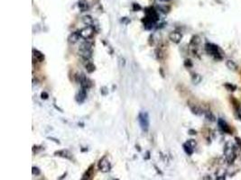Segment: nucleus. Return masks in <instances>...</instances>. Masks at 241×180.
<instances>
[{
  "instance_id": "obj_30",
  "label": "nucleus",
  "mask_w": 241,
  "mask_h": 180,
  "mask_svg": "<svg viewBox=\"0 0 241 180\" xmlns=\"http://www.w3.org/2000/svg\"><path fill=\"white\" fill-rule=\"evenodd\" d=\"M236 141H237V142L238 147H241V140H240L239 138H236Z\"/></svg>"
},
{
  "instance_id": "obj_22",
  "label": "nucleus",
  "mask_w": 241,
  "mask_h": 180,
  "mask_svg": "<svg viewBox=\"0 0 241 180\" xmlns=\"http://www.w3.org/2000/svg\"><path fill=\"white\" fill-rule=\"evenodd\" d=\"M201 81V77L200 75L194 74V75L193 76V82L194 84H198V83H200Z\"/></svg>"
},
{
  "instance_id": "obj_23",
  "label": "nucleus",
  "mask_w": 241,
  "mask_h": 180,
  "mask_svg": "<svg viewBox=\"0 0 241 180\" xmlns=\"http://www.w3.org/2000/svg\"><path fill=\"white\" fill-rule=\"evenodd\" d=\"M224 87L229 90V91H235L236 90V88H237V87L235 86V85H232V84H230V83H226V84H224Z\"/></svg>"
},
{
  "instance_id": "obj_25",
  "label": "nucleus",
  "mask_w": 241,
  "mask_h": 180,
  "mask_svg": "<svg viewBox=\"0 0 241 180\" xmlns=\"http://www.w3.org/2000/svg\"><path fill=\"white\" fill-rule=\"evenodd\" d=\"M187 143H188L189 145H191L193 148H195L196 147V145H197V143H196V141H195V140H189L188 141H187Z\"/></svg>"
},
{
  "instance_id": "obj_15",
  "label": "nucleus",
  "mask_w": 241,
  "mask_h": 180,
  "mask_svg": "<svg viewBox=\"0 0 241 180\" xmlns=\"http://www.w3.org/2000/svg\"><path fill=\"white\" fill-rule=\"evenodd\" d=\"M226 66L228 67L229 69H230L232 71H237V65L236 64V62H234L231 60H228L226 61Z\"/></svg>"
},
{
  "instance_id": "obj_18",
  "label": "nucleus",
  "mask_w": 241,
  "mask_h": 180,
  "mask_svg": "<svg viewBox=\"0 0 241 180\" xmlns=\"http://www.w3.org/2000/svg\"><path fill=\"white\" fill-rule=\"evenodd\" d=\"M82 21H83V23H84L85 24H87V25H92V23H93V18H92L91 16H90V15L84 16V17L82 18Z\"/></svg>"
},
{
  "instance_id": "obj_26",
  "label": "nucleus",
  "mask_w": 241,
  "mask_h": 180,
  "mask_svg": "<svg viewBox=\"0 0 241 180\" xmlns=\"http://www.w3.org/2000/svg\"><path fill=\"white\" fill-rule=\"evenodd\" d=\"M33 174H34V175H39V174H40V170H39V168H38L34 167V168H33Z\"/></svg>"
},
{
  "instance_id": "obj_9",
  "label": "nucleus",
  "mask_w": 241,
  "mask_h": 180,
  "mask_svg": "<svg viewBox=\"0 0 241 180\" xmlns=\"http://www.w3.org/2000/svg\"><path fill=\"white\" fill-rule=\"evenodd\" d=\"M181 34L179 32H172L169 35L170 40L174 43H179L181 40Z\"/></svg>"
},
{
  "instance_id": "obj_17",
  "label": "nucleus",
  "mask_w": 241,
  "mask_h": 180,
  "mask_svg": "<svg viewBox=\"0 0 241 180\" xmlns=\"http://www.w3.org/2000/svg\"><path fill=\"white\" fill-rule=\"evenodd\" d=\"M183 149L184 151L188 154V155H192V154L193 153V150H194V148H193L191 145H189L187 142H185L183 144Z\"/></svg>"
},
{
  "instance_id": "obj_5",
  "label": "nucleus",
  "mask_w": 241,
  "mask_h": 180,
  "mask_svg": "<svg viewBox=\"0 0 241 180\" xmlns=\"http://www.w3.org/2000/svg\"><path fill=\"white\" fill-rule=\"evenodd\" d=\"M111 168L109 161L107 160V157H103L98 162V169L102 172H109Z\"/></svg>"
},
{
  "instance_id": "obj_11",
  "label": "nucleus",
  "mask_w": 241,
  "mask_h": 180,
  "mask_svg": "<svg viewBox=\"0 0 241 180\" xmlns=\"http://www.w3.org/2000/svg\"><path fill=\"white\" fill-rule=\"evenodd\" d=\"M232 102H233V106H234V108L237 112V117L239 119H241V103H239L237 99H235L234 97L231 99Z\"/></svg>"
},
{
  "instance_id": "obj_12",
  "label": "nucleus",
  "mask_w": 241,
  "mask_h": 180,
  "mask_svg": "<svg viewBox=\"0 0 241 180\" xmlns=\"http://www.w3.org/2000/svg\"><path fill=\"white\" fill-rule=\"evenodd\" d=\"M80 38V35H79V32H74L72 34H70V36L68 37V42L70 43H76Z\"/></svg>"
},
{
  "instance_id": "obj_10",
  "label": "nucleus",
  "mask_w": 241,
  "mask_h": 180,
  "mask_svg": "<svg viewBox=\"0 0 241 180\" xmlns=\"http://www.w3.org/2000/svg\"><path fill=\"white\" fill-rule=\"evenodd\" d=\"M33 59H34V60H36L38 62H42L44 60V55L42 52H40L39 50L34 49L33 50Z\"/></svg>"
},
{
  "instance_id": "obj_16",
  "label": "nucleus",
  "mask_w": 241,
  "mask_h": 180,
  "mask_svg": "<svg viewBox=\"0 0 241 180\" xmlns=\"http://www.w3.org/2000/svg\"><path fill=\"white\" fill-rule=\"evenodd\" d=\"M78 7L79 8V10L82 12H86L89 10V6H88V3L85 2V1H79V4H78Z\"/></svg>"
},
{
  "instance_id": "obj_4",
  "label": "nucleus",
  "mask_w": 241,
  "mask_h": 180,
  "mask_svg": "<svg viewBox=\"0 0 241 180\" xmlns=\"http://www.w3.org/2000/svg\"><path fill=\"white\" fill-rule=\"evenodd\" d=\"M79 33V35L82 38H83L85 40H90L94 34V27L92 26V25H87L86 27L82 28Z\"/></svg>"
},
{
  "instance_id": "obj_1",
  "label": "nucleus",
  "mask_w": 241,
  "mask_h": 180,
  "mask_svg": "<svg viewBox=\"0 0 241 180\" xmlns=\"http://www.w3.org/2000/svg\"><path fill=\"white\" fill-rule=\"evenodd\" d=\"M205 50L207 51V53L210 56H212L215 60H221L223 59V51L220 50L219 46L213 43H207L205 45Z\"/></svg>"
},
{
  "instance_id": "obj_19",
  "label": "nucleus",
  "mask_w": 241,
  "mask_h": 180,
  "mask_svg": "<svg viewBox=\"0 0 241 180\" xmlns=\"http://www.w3.org/2000/svg\"><path fill=\"white\" fill-rule=\"evenodd\" d=\"M201 43V38L197 35L193 36L191 40V45H193V46H198L199 44Z\"/></svg>"
},
{
  "instance_id": "obj_31",
  "label": "nucleus",
  "mask_w": 241,
  "mask_h": 180,
  "mask_svg": "<svg viewBox=\"0 0 241 180\" xmlns=\"http://www.w3.org/2000/svg\"><path fill=\"white\" fill-rule=\"evenodd\" d=\"M216 180H225V176H218Z\"/></svg>"
},
{
  "instance_id": "obj_7",
  "label": "nucleus",
  "mask_w": 241,
  "mask_h": 180,
  "mask_svg": "<svg viewBox=\"0 0 241 180\" xmlns=\"http://www.w3.org/2000/svg\"><path fill=\"white\" fill-rule=\"evenodd\" d=\"M218 124H219V127L220 128V130H221L222 132H224V133H232V131H231V129H230L229 125L223 119L220 118L219 121H218Z\"/></svg>"
},
{
  "instance_id": "obj_2",
  "label": "nucleus",
  "mask_w": 241,
  "mask_h": 180,
  "mask_svg": "<svg viewBox=\"0 0 241 180\" xmlns=\"http://www.w3.org/2000/svg\"><path fill=\"white\" fill-rule=\"evenodd\" d=\"M79 53L85 60H89L92 57V42L86 40L83 43H82L79 50Z\"/></svg>"
},
{
  "instance_id": "obj_29",
  "label": "nucleus",
  "mask_w": 241,
  "mask_h": 180,
  "mask_svg": "<svg viewBox=\"0 0 241 180\" xmlns=\"http://www.w3.org/2000/svg\"><path fill=\"white\" fill-rule=\"evenodd\" d=\"M141 7H140V6L139 5H137V4H134V10H137V9H140Z\"/></svg>"
},
{
  "instance_id": "obj_24",
  "label": "nucleus",
  "mask_w": 241,
  "mask_h": 180,
  "mask_svg": "<svg viewBox=\"0 0 241 180\" xmlns=\"http://www.w3.org/2000/svg\"><path fill=\"white\" fill-rule=\"evenodd\" d=\"M205 116H206V118L209 120V121H211V122H213L214 120H215V117H214V115L211 114V112H205Z\"/></svg>"
},
{
  "instance_id": "obj_3",
  "label": "nucleus",
  "mask_w": 241,
  "mask_h": 180,
  "mask_svg": "<svg viewBox=\"0 0 241 180\" xmlns=\"http://www.w3.org/2000/svg\"><path fill=\"white\" fill-rule=\"evenodd\" d=\"M138 122L144 132H147L149 128V117L145 112H141L138 115Z\"/></svg>"
},
{
  "instance_id": "obj_28",
  "label": "nucleus",
  "mask_w": 241,
  "mask_h": 180,
  "mask_svg": "<svg viewBox=\"0 0 241 180\" xmlns=\"http://www.w3.org/2000/svg\"><path fill=\"white\" fill-rule=\"evenodd\" d=\"M42 98L43 99H47L48 98V94L47 93H45V92H43V93H42Z\"/></svg>"
},
{
  "instance_id": "obj_8",
  "label": "nucleus",
  "mask_w": 241,
  "mask_h": 180,
  "mask_svg": "<svg viewBox=\"0 0 241 180\" xmlns=\"http://www.w3.org/2000/svg\"><path fill=\"white\" fill-rule=\"evenodd\" d=\"M86 97H87V89L82 87L76 95V100L78 103H83Z\"/></svg>"
},
{
  "instance_id": "obj_32",
  "label": "nucleus",
  "mask_w": 241,
  "mask_h": 180,
  "mask_svg": "<svg viewBox=\"0 0 241 180\" xmlns=\"http://www.w3.org/2000/svg\"><path fill=\"white\" fill-rule=\"evenodd\" d=\"M160 1H163V2H169L170 0H160Z\"/></svg>"
},
{
  "instance_id": "obj_21",
  "label": "nucleus",
  "mask_w": 241,
  "mask_h": 180,
  "mask_svg": "<svg viewBox=\"0 0 241 180\" xmlns=\"http://www.w3.org/2000/svg\"><path fill=\"white\" fill-rule=\"evenodd\" d=\"M191 110H192V112H193V114H198V115L202 114L201 109V108H199V107H198V106H191Z\"/></svg>"
},
{
  "instance_id": "obj_13",
  "label": "nucleus",
  "mask_w": 241,
  "mask_h": 180,
  "mask_svg": "<svg viewBox=\"0 0 241 180\" xmlns=\"http://www.w3.org/2000/svg\"><path fill=\"white\" fill-rule=\"evenodd\" d=\"M55 155L56 156L62 157V158H65V159H68V160H71V154L68 150H65V149L56 151L55 152Z\"/></svg>"
},
{
  "instance_id": "obj_20",
  "label": "nucleus",
  "mask_w": 241,
  "mask_h": 180,
  "mask_svg": "<svg viewBox=\"0 0 241 180\" xmlns=\"http://www.w3.org/2000/svg\"><path fill=\"white\" fill-rule=\"evenodd\" d=\"M88 62L86 63V69H87V71L88 72H90V73H91V72H93L94 70H95V66L93 65V63H91L90 61H89V60H87Z\"/></svg>"
},
{
  "instance_id": "obj_27",
  "label": "nucleus",
  "mask_w": 241,
  "mask_h": 180,
  "mask_svg": "<svg viewBox=\"0 0 241 180\" xmlns=\"http://www.w3.org/2000/svg\"><path fill=\"white\" fill-rule=\"evenodd\" d=\"M184 64H185V66H186V67H188V68H190V67H192V66H193V64H192V62H191V60H186Z\"/></svg>"
},
{
  "instance_id": "obj_6",
  "label": "nucleus",
  "mask_w": 241,
  "mask_h": 180,
  "mask_svg": "<svg viewBox=\"0 0 241 180\" xmlns=\"http://www.w3.org/2000/svg\"><path fill=\"white\" fill-rule=\"evenodd\" d=\"M79 80L80 86H82V87H83V88L88 89L91 87V81L88 78H86V76L83 74L79 76Z\"/></svg>"
},
{
  "instance_id": "obj_14",
  "label": "nucleus",
  "mask_w": 241,
  "mask_h": 180,
  "mask_svg": "<svg viewBox=\"0 0 241 180\" xmlns=\"http://www.w3.org/2000/svg\"><path fill=\"white\" fill-rule=\"evenodd\" d=\"M92 174H93V166H90L89 168V169L83 175L82 180H90L91 178V176H92Z\"/></svg>"
}]
</instances>
